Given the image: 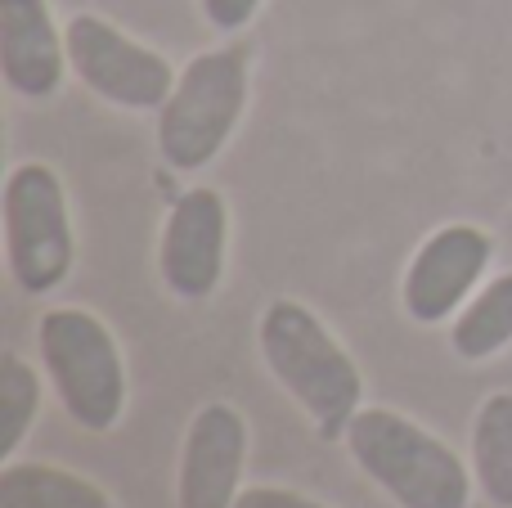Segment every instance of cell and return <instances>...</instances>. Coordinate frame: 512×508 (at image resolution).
<instances>
[{
  "label": "cell",
  "mask_w": 512,
  "mask_h": 508,
  "mask_svg": "<svg viewBox=\"0 0 512 508\" xmlns=\"http://www.w3.org/2000/svg\"><path fill=\"white\" fill-rule=\"evenodd\" d=\"M41 414V378L18 351L0 356V459H14Z\"/></svg>",
  "instance_id": "5bb4252c"
},
{
  "label": "cell",
  "mask_w": 512,
  "mask_h": 508,
  "mask_svg": "<svg viewBox=\"0 0 512 508\" xmlns=\"http://www.w3.org/2000/svg\"><path fill=\"white\" fill-rule=\"evenodd\" d=\"M450 347L459 360H490L512 347V270L468 297V306L450 324Z\"/></svg>",
  "instance_id": "7c38bea8"
},
{
  "label": "cell",
  "mask_w": 512,
  "mask_h": 508,
  "mask_svg": "<svg viewBox=\"0 0 512 508\" xmlns=\"http://www.w3.org/2000/svg\"><path fill=\"white\" fill-rule=\"evenodd\" d=\"M261 5L265 0H198L207 27H216V32H243L261 14Z\"/></svg>",
  "instance_id": "9a60e30c"
},
{
  "label": "cell",
  "mask_w": 512,
  "mask_h": 508,
  "mask_svg": "<svg viewBox=\"0 0 512 508\" xmlns=\"http://www.w3.org/2000/svg\"><path fill=\"white\" fill-rule=\"evenodd\" d=\"M230 257V207L221 189L194 185L171 203L158 239V275L180 302H207L225 279Z\"/></svg>",
  "instance_id": "ba28073f"
},
{
  "label": "cell",
  "mask_w": 512,
  "mask_h": 508,
  "mask_svg": "<svg viewBox=\"0 0 512 508\" xmlns=\"http://www.w3.org/2000/svg\"><path fill=\"white\" fill-rule=\"evenodd\" d=\"M346 450L355 468L400 508H468L472 482L459 455L423 423L387 410V405H364L346 428Z\"/></svg>",
  "instance_id": "7a4b0ae2"
},
{
  "label": "cell",
  "mask_w": 512,
  "mask_h": 508,
  "mask_svg": "<svg viewBox=\"0 0 512 508\" xmlns=\"http://www.w3.org/2000/svg\"><path fill=\"white\" fill-rule=\"evenodd\" d=\"M45 378L81 432H113L126 414V360L113 329L86 306H50L36 324Z\"/></svg>",
  "instance_id": "3957f363"
},
{
  "label": "cell",
  "mask_w": 512,
  "mask_h": 508,
  "mask_svg": "<svg viewBox=\"0 0 512 508\" xmlns=\"http://www.w3.org/2000/svg\"><path fill=\"white\" fill-rule=\"evenodd\" d=\"M256 347L270 378L306 410L319 441H342L364 410V374L351 351L297 297H274L256 324Z\"/></svg>",
  "instance_id": "6da1fadb"
},
{
  "label": "cell",
  "mask_w": 512,
  "mask_h": 508,
  "mask_svg": "<svg viewBox=\"0 0 512 508\" xmlns=\"http://www.w3.org/2000/svg\"><path fill=\"white\" fill-rule=\"evenodd\" d=\"M248 468V419L230 401H207L180 450V508H234Z\"/></svg>",
  "instance_id": "9c48e42d"
},
{
  "label": "cell",
  "mask_w": 512,
  "mask_h": 508,
  "mask_svg": "<svg viewBox=\"0 0 512 508\" xmlns=\"http://www.w3.org/2000/svg\"><path fill=\"white\" fill-rule=\"evenodd\" d=\"M0 508H113L108 491L59 464L9 459L0 468Z\"/></svg>",
  "instance_id": "8fae6325"
},
{
  "label": "cell",
  "mask_w": 512,
  "mask_h": 508,
  "mask_svg": "<svg viewBox=\"0 0 512 508\" xmlns=\"http://www.w3.org/2000/svg\"><path fill=\"white\" fill-rule=\"evenodd\" d=\"M68 36L50 0H0V72L18 99H54L68 77Z\"/></svg>",
  "instance_id": "30bf717a"
},
{
  "label": "cell",
  "mask_w": 512,
  "mask_h": 508,
  "mask_svg": "<svg viewBox=\"0 0 512 508\" xmlns=\"http://www.w3.org/2000/svg\"><path fill=\"white\" fill-rule=\"evenodd\" d=\"M234 508H328V504L310 500L301 491H288V486H243Z\"/></svg>",
  "instance_id": "2e32d148"
},
{
  "label": "cell",
  "mask_w": 512,
  "mask_h": 508,
  "mask_svg": "<svg viewBox=\"0 0 512 508\" xmlns=\"http://www.w3.org/2000/svg\"><path fill=\"white\" fill-rule=\"evenodd\" d=\"M248 50L221 45L185 63L171 99L158 108V153L171 171H203L239 131L248 108Z\"/></svg>",
  "instance_id": "277c9868"
},
{
  "label": "cell",
  "mask_w": 512,
  "mask_h": 508,
  "mask_svg": "<svg viewBox=\"0 0 512 508\" xmlns=\"http://www.w3.org/2000/svg\"><path fill=\"white\" fill-rule=\"evenodd\" d=\"M495 257V243L481 225L454 221L432 230L418 252L409 257L400 279V306L414 324H441L468 306V297L481 288L486 266Z\"/></svg>",
  "instance_id": "52a82bcc"
},
{
  "label": "cell",
  "mask_w": 512,
  "mask_h": 508,
  "mask_svg": "<svg viewBox=\"0 0 512 508\" xmlns=\"http://www.w3.org/2000/svg\"><path fill=\"white\" fill-rule=\"evenodd\" d=\"M472 477L495 508H512V392H495L477 405Z\"/></svg>",
  "instance_id": "4fadbf2b"
},
{
  "label": "cell",
  "mask_w": 512,
  "mask_h": 508,
  "mask_svg": "<svg viewBox=\"0 0 512 508\" xmlns=\"http://www.w3.org/2000/svg\"><path fill=\"white\" fill-rule=\"evenodd\" d=\"M63 36H68V63L81 86L126 113H158L180 81L167 54L126 36L99 14H72L63 23Z\"/></svg>",
  "instance_id": "8992f818"
},
{
  "label": "cell",
  "mask_w": 512,
  "mask_h": 508,
  "mask_svg": "<svg viewBox=\"0 0 512 508\" xmlns=\"http://www.w3.org/2000/svg\"><path fill=\"white\" fill-rule=\"evenodd\" d=\"M0 225H5V266L23 293H54L72 275L77 261V230L59 171L50 162H18L0 194Z\"/></svg>",
  "instance_id": "5b68a950"
}]
</instances>
